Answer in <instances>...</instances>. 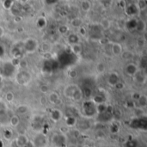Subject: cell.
<instances>
[{
    "mask_svg": "<svg viewBox=\"0 0 147 147\" xmlns=\"http://www.w3.org/2000/svg\"><path fill=\"white\" fill-rule=\"evenodd\" d=\"M104 70H105V67H104V65L102 64H98L97 65V71L99 72H103Z\"/></svg>",
    "mask_w": 147,
    "mask_h": 147,
    "instance_id": "6da1fadb",
    "label": "cell"
},
{
    "mask_svg": "<svg viewBox=\"0 0 147 147\" xmlns=\"http://www.w3.org/2000/svg\"><path fill=\"white\" fill-rule=\"evenodd\" d=\"M102 25L103 26V28H104V29H108V28H109L110 23H109V22H108V20H104V21H103V23H102Z\"/></svg>",
    "mask_w": 147,
    "mask_h": 147,
    "instance_id": "7a4b0ae2",
    "label": "cell"
},
{
    "mask_svg": "<svg viewBox=\"0 0 147 147\" xmlns=\"http://www.w3.org/2000/svg\"><path fill=\"white\" fill-rule=\"evenodd\" d=\"M6 98H7V100H8L9 102H11V101L13 100V98H14L13 94H12L11 92H9V93L7 94V96H6Z\"/></svg>",
    "mask_w": 147,
    "mask_h": 147,
    "instance_id": "3957f363",
    "label": "cell"
},
{
    "mask_svg": "<svg viewBox=\"0 0 147 147\" xmlns=\"http://www.w3.org/2000/svg\"><path fill=\"white\" fill-rule=\"evenodd\" d=\"M47 90H48V89H47V86H42V87H41V91H42V92H47Z\"/></svg>",
    "mask_w": 147,
    "mask_h": 147,
    "instance_id": "277c9868",
    "label": "cell"
},
{
    "mask_svg": "<svg viewBox=\"0 0 147 147\" xmlns=\"http://www.w3.org/2000/svg\"><path fill=\"white\" fill-rule=\"evenodd\" d=\"M47 102V99H46V97H42L41 98V103L42 104H45Z\"/></svg>",
    "mask_w": 147,
    "mask_h": 147,
    "instance_id": "5b68a950",
    "label": "cell"
}]
</instances>
